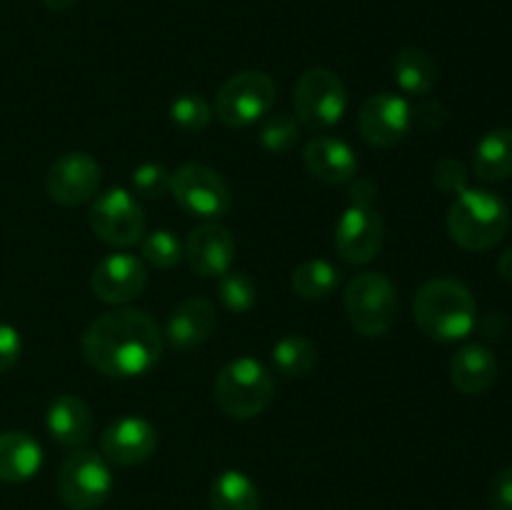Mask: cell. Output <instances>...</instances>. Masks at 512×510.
<instances>
[{
  "instance_id": "1",
  "label": "cell",
  "mask_w": 512,
  "mask_h": 510,
  "mask_svg": "<svg viewBox=\"0 0 512 510\" xmlns=\"http://www.w3.org/2000/svg\"><path fill=\"white\" fill-rule=\"evenodd\" d=\"M83 358L108 378H143L158 365L165 340L145 310L120 308L100 315L83 333Z\"/></svg>"
},
{
  "instance_id": "2",
  "label": "cell",
  "mask_w": 512,
  "mask_h": 510,
  "mask_svg": "<svg viewBox=\"0 0 512 510\" xmlns=\"http://www.w3.org/2000/svg\"><path fill=\"white\" fill-rule=\"evenodd\" d=\"M413 318L428 338L455 343L473 333L478 303L465 283L455 278H430L413 300Z\"/></svg>"
},
{
  "instance_id": "3",
  "label": "cell",
  "mask_w": 512,
  "mask_h": 510,
  "mask_svg": "<svg viewBox=\"0 0 512 510\" xmlns=\"http://www.w3.org/2000/svg\"><path fill=\"white\" fill-rule=\"evenodd\" d=\"M510 228V210L490 190H463L448 210V233L460 248L483 253L495 248Z\"/></svg>"
},
{
  "instance_id": "4",
  "label": "cell",
  "mask_w": 512,
  "mask_h": 510,
  "mask_svg": "<svg viewBox=\"0 0 512 510\" xmlns=\"http://www.w3.org/2000/svg\"><path fill=\"white\" fill-rule=\"evenodd\" d=\"M275 395V380L260 360L243 355L223 365L213 383V398L228 418L250 420L268 410Z\"/></svg>"
},
{
  "instance_id": "5",
  "label": "cell",
  "mask_w": 512,
  "mask_h": 510,
  "mask_svg": "<svg viewBox=\"0 0 512 510\" xmlns=\"http://www.w3.org/2000/svg\"><path fill=\"white\" fill-rule=\"evenodd\" d=\"M278 85L263 70H243L220 85L213 115L228 128H248L273 110Z\"/></svg>"
},
{
  "instance_id": "6",
  "label": "cell",
  "mask_w": 512,
  "mask_h": 510,
  "mask_svg": "<svg viewBox=\"0 0 512 510\" xmlns=\"http://www.w3.org/2000/svg\"><path fill=\"white\" fill-rule=\"evenodd\" d=\"M345 313L365 338L385 335L398 315V290L385 273H360L345 288Z\"/></svg>"
},
{
  "instance_id": "7",
  "label": "cell",
  "mask_w": 512,
  "mask_h": 510,
  "mask_svg": "<svg viewBox=\"0 0 512 510\" xmlns=\"http://www.w3.org/2000/svg\"><path fill=\"white\" fill-rule=\"evenodd\" d=\"M113 493V470L100 453L78 448L63 460L58 495L70 510H98Z\"/></svg>"
},
{
  "instance_id": "8",
  "label": "cell",
  "mask_w": 512,
  "mask_h": 510,
  "mask_svg": "<svg viewBox=\"0 0 512 510\" xmlns=\"http://www.w3.org/2000/svg\"><path fill=\"white\" fill-rule=\"evenodd\" d=\"M293 105L298 123L313 133H320L343 120L348 110V93L343 80L333 70L310 68L295 83Z\"/></svg>"
},
{
  "instance_id": "9",
  "label": "cell",
  "mask_w": 512,
  "mask_h": 510,
  "mask_svg": "<svg viewBox=\"0 0 512 510\" xmlns=\"http://www.w3.org/2000/svg\"><path fill=\"white\" fill-rule=\"evenodd\" d=\"M170 193L193 218L218 220L230 210V188L218 170L203 163H183L173 170Z\"/></svg>"
},
{
  "instance_id": "10",
  "label": "cell",
  "mask_w": 512,
  "mask_h": 510,
  "mask_svg": "<svg viewBox=\"0 0 512 510\" xmlns=\"http://www.w3.org/2000/svg\"><path fill=\"white\" fill-rule=\"evenodd\" d=\"M90 228L113 248H130L145 235V210L125 188H110L95 195L90 205Z\"/></svg>"
},
{
  "instance_id": "11",
  "label": "cell",
  "mask_w": 512,
  "mask_h": 510,
  "mask_svg": "<svg viewBox=\"0 0 512 510\" xmlns=\"http://www.w3.org/2000/svg\"><path fill=\"white\" fill-rule=\"evenodd\" d=\"M358 128L365 143L373 148H393L413 128V105L393 90L370 95L360 108Z\"/></svg>"
},
{
  "instance_id": "12",
  "label": "cell",
  "mask_w": 512,
  "mask_h": 510,
  "mask_svg": "<svg viewBox=\"0 0 512 510\" xmlns=\"http://www.w3.org/2000/svg\"><path fill=\"white\" fill-rule=\"evenodd\" d=\"M383 220L373 203H350L335 225V250L350 265H365L383 248Z\"/></svg>"
},
{
  "instance_id": "13",
  "label": "cell",
  "mask_w": 512,
  "mask_h": 510,
  "mask_svg": "<svg viewBox=\"0 0 512 510\" xmlns=\"http://www.w3.org/2000/svg\"><path fill=\"white\" fill-rule=\"evenodd\" d=\"M100 180H103V170H100L98 160L83 150H75V153L60 155L50 165L45 190L58 205L75 208L98 195Z\"/></svg>"
},
{
  "instance_id": "14",
  "label": "cell",
  "mask_w": 512,
  "mask_h": 510,
  "mask_svg": "<svg viewBox=\"0 0 512 510\" xmlns=\"http://www.w3.org/2000/svg\"><path fill=\"white\" fill-rule=\"evenodd\" d=\"M148 285V268L143 258L130 253L105 255L90 275V290L98 300L110 305H125L138 298Z\"/></svg>"
},
{
  "instance_id": "15",
  "label": "cell",
  "mask_w": 512,
  "mask_h": 510,
  "mask_svg": "<svg viewBox=\"0 0 512 510\" xmlns=\"http://www.w3.org/2000/svg\"><path fill=\"white\" fill-rule=\"evenodd\" d=\"M158 450V430L143 415H123L100 435V455L110 465H140Z\"/></svg>"
},
{
  "instance_id": "16",
  "label": "cell",
  "mask_w": 512,
  "mask_h": 510,
  "mask_svg": "<svg viewBox=\"0 0 512 510\" xmlns=\"http://www.w3.org/2000/svg\"><path fill=\"white\" fill-rule=\"evenodd\" d=\"M183 258L188 260L190 270L203 278H220L233 268L235 238L218 220H208L188 233Z\"/></svg>"
},
{
  "instance_id": "17",
  "label": "cell",
  "mask_w": 512,
  "mask_h": 510,
  "mask_svg": "<svg viewBox=\"0 0 512 510\" xmlns=\"http://www.w3.org/2000/svg\"><path fill=\"white\" fill-rule=\"evenodd\" d=\"M218 328L215 305L205 298H185L170 313L163 340L175 350H193L210 340Z\"/></svg>"
},
{
  "instance_id": "18",
  "label": "cell",
  "mask_w": 512,
  "mask_h": 510,
  "mask_svg": "<svg viewBox=\"0 0 512 510\" xmlns=\"http://www.w3.org/2000/svg\"><path fill=\"white\" fill-rule=\"evenodd\" d=\"M303 163L315 180L325 185H345L358 175V155L345 140L318 135L308 140L303 150Z\"/></svg>"
},
{
  "instance_id": "19",
  "label": "cell",
  "mask_w": 512,
  "mask_h": 510,
  "mask_svg": "<svg viewBox=\"0 0 512 510\" xmlns=\"http://www.w3.org/2000/svg\"><path fill=\"white\" fill-rule=\"evenodd\" d=\"M45 425H48L50 435L65 448L78 450L93 438V413H90L88 403L78 395H58L48 405Z\"/></svg>"
},
{
  "instance_id": "20",
  "label": "cell",
  "mask_w": 512,
  "mask_h": 510,
  "mask_svg": "<svg viewBox=\"0 0 512 510\" xmlns=\"http://www.w3.org/2000/svg\"><path fill=\"white\" fill-rule=\"evenodd\" d=\"M450 380L465 395H483L498 380V358L485 345H465L450 360Z\"/></svg>"
},
{
  "instance_id": "21",
  "label": "cell",
  "mask_w": 512,
  "mask_h": 510,
  "mask_svg": "<svg viewBox=\"0 0 512 510\" xmlns=\"http://www.w3.org/2000/svg\"><path fill=\"white\" fill-rule=\"evenodd\" d=\"M43 465V448L33 435L23 430L0 433V480L3 483H28Z\"/></svg>"
},
{
  "instance_id": "22",
  "label": "cell",
  "mask_w": 512,
  "mask_h": 510,
  "mask_svg": "<svg viewBox=\"0 0 512 510\" xmlns=\"http://www.w3.org/2000/svg\"><path fill=\"white\" fill-rule=\"evenodd\" d=\"M473 168L480 180L500 183L512 175V128H495L483 135L473 153Z\"/></svg>"
},
{
  "instance_id": "23",
  "label": "cell",
  "mask_w": 512,
  "mask_h": 510,
  "mask_svg": "<svg viewBox=\"0 0 512 510\" xmlns=\"http://www.w3.org/2000/svg\"><path fill=\"white\" fill-rule=\"evenodd\" d=\"M393 75L403 93L428 95L438 80V65L428 50L408 45L393 58Z\"/></svg>"
},
{
  "instance_id": "24",
  "label": "cell",
  "mask_w": 512,
  "mask_h": 510,
  "mask_svg": "<svg viewBox=\"0 0 512 510\" xmlns=\"http://www.w3.org/2000/svg\"><path fill=\"white\" fill-rule=\"evenodd\" d=\"M210 508L213 510H260V490L240 470H223L210 483Z\"/></svg>"
},
{
  "instance_id": "25",
  "label": "cell",
  "mask_w": 512,
  "mask_h": 510,
  "mask_svg": "<svg viewBox=\"0 0 512 510\" xmlns=\"http://www.w3.org/2000/svg\"><path fill=\"white\" fill-rule=\"evenodd\" d=\"M318 363V348L310 338L300 333L283 335L273 345V365L283 378L300 380L310 375V370Z\"/></svg>"
},
{
  "instance_id": "26",
  "label": "cell",
  "mask_w": 512,
  "mask_h": 510,
  "mask_svg": "<svg viewBox=\"0 0 512 510\" xmlns=\"http://www.w3.org/2000/svg\"><path fill=\"white\" fill-rule=\"evenodd\" d=\"M295 295L303 300H325L340 288V270L323 258L305 260L290 278Z\"/></svg>"
},
{
  "instance_id": "27",
  "label": "cell",
  "mask_w": 512,
  "mask_h": 510,
  "mask_svg": "<svg viewBox=\"0 0 512 510\" xmlns=\"http://www.w3.org/2000/svg\"><path fill=\"white\" fill-rule=\"evenodd\" d=\"M170 120L183 133H203L213 120V105L200 93H180L170 103Z\"/></svg>"
},
{
  "instance_id": "28",
  "label": "cell",
  "mask_w": 512,
  "mask_h": 510,
  "mask_svg": "<svg viewBox=\"0 0 512 510\" xmlns=\"http://www.w3.org/2000/svg\"><path fill=\"white\" fill-rule=\"evenodd\" d=\"M140 250H143V260L158 270H170L183 260V243L175 238L170 230L158 228L150 230L140 238Z\"/></svg>"
},
{
  "instance_id": "29",
  "label": "cell",
  "mask_w": 512,
  "mask_h": 510,
  "mask_svg": "<svg viewBox=\"0 0 512 510\" xmlns=\"http://www.w3.org/2000/svg\"><path fill=\"white\" fill-rule=\"evenodd\" d=\"M218 298L230 313H248L258 300V288L248 273L240 270H228L218 278Z\"/></svg>"
},
{
  "instance_id": "30",
  "label": "cell",
  "mask_w": 512,
  "mask_h": 510,
  "mask_svg": "<svg viewBox=\"0 0 512 510\" xmlns=\"http://www.w3.org/2000/svg\"><path fill=\"white\" fill-rule=\"evenodd\" d=\"M300 138V123L290 113H275L260 128V145L270 153H288Z\"/></svg>"
},
{
  "instance_id": "31",
  "label": "cell",
  "mask_w": 512,
  "mask_h": 510,
  "mask_svg": "<svg viewBox=\"0 0 512 510\" xmlns=\"http://www.w3.org/2000/svg\"><path fill=\"white\" fill-rule=\"evenodd\" d=\"M170 180L173 170L165 168L163 163H143L133 170V193L143 200H158L170 193Z\"/></svg>"
},
{
  "instance_id": "32",
  "label": "cell",
  "mask_w": 512,
  "mask_h": 510,
  "mask_svg": "<svg viewBox=\"0 0 512 510\" xmlns=\"http://www.w3.org/2000/svg\"><path fill=\"white\" fill-rule=\"evenodd\" d=\"M433 180L438 190L445 195H455L458 198L463 190H468V168L460 163L458 158H443L433 170Z\"/></svg>"
},
{
  "instance_id": "33",
  "label": "cell",
  "mask_w": 512,
  "mask_h": 510,
  "mask_svg": "<svg viewBox=\"0 0 512 510\" xmlns=\"http://www.w3.org/2000/svg\"><path fill=\"white\" fill-rule=\"evenodd\" d=\"M23 355V340L20 333L8 323H0V373L13 368Z\"/></svg>"
},
{
  "instance_id": "34",
  "label": "cell",
  "mask_w": 512,
  "mask_h": 510,
  "mask_svg": "<svg viewBox=\"0 0 512 510\" xmlns=\"http://www.w3.org/2000/svg\"><path fill=\"white\" fill-rule=\"evenodd\" d=\"M488 503L493 510H512V465L500 470L490 485Z\"/></svg>"
},
{
  "instance_id": "35",
  "label": "cell",
  "mask_w": 512,
  "mask_h": 510,
  "mask_svg": "<svg viewBox=\"0 0 512 510\" xmlns=\"http://www.w3.org/2000/svg\"><path fill=\"white\" fill-rule=\"evenodd\" d=\"M445 120H448V110L438 100H428V103L420 105L418 110H413V123H418L425 130H438L443 128Z\"/></svg>"
},
{
  "instance_id": "36",
  "label": "cell",
  "mask_w": 512,
  "mask_h": 510,
  "mask_svg": "<svg viewBox=\"0 0 512 510\" xmlns=\"http://www.w3.org/2000/svg\"><path fill=\"white\" fill-rule=\"evenodd\" d=\"M498 273L505 283H512V248L505 250L498 260Z\"/></svg>"
},
{
  "instance_id": "37",
  "label": "cell",
  "mask_w": 512,
  "mask_h": 510,
  "mask_svg": "<svg viewBox=\"0 0 512 510\" xmlns=\"http://www.w3.org/2000/svg\"><path fill=\"white\" fill-rule=\"evenodd\" d=\"M75 3H78V0H43V5H48L50 10H68L73 8Z\"/></svg>"
}]
</instances>
